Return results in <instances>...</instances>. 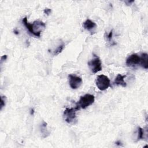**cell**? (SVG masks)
<instances>
[{"instance_id": "9c48e42d", "label": "cell", "mask_w": 148, "mask_h": 148, "mask_svg": "<svg viewBox=\"0 0 148 148\" xmlns=\"http://www.w3.org/2000/svg\"><path fill=\"white\" fill-rule=\"evenodd\" d=\"M148 54L146 53H142L140 56L139 65L143 68L147 69L148 68Z\"/></svg>"}, {"instance_id": "3957f363", "label": "cell", "mask_w": 148, "mask_h": 148, "mask_svg": "<svg viewBox=\"0 0 148 148\" xmlns=\"http://www.w3.org/2000/svg\"><path fill=\"white\" fill-rule=\"evenodd\" d=\"M96 86L101 91H105L108 89L110 85V81L109 77L104 75H98L95 80Z\"/></svg>"}, {"instance_id": "7a4b0ae2", "label": "cell", "mask_w": 148, "mask_h": 148, "mask_svg": "<svg viewBox=\"0 0 148 148\" xmlns=\"http://www.w3.org/2000/svg\"><path fill=\"white\" fill-rule=\"evenodd\" d=\"M95 101V97L93 95L86 94L80 98V99L76 104V109L77 110L80 109H86L90 105H92Z\"/></svg>"}, {"instance_id": "30bf717a", "label": "cell", "mask_w": 148, "mask_h": 148, "mask_svg": "<svg viewBox=\"0 0 148 148\" xmlns=\"http://www.w3.org/2000/svg\"><path fill=\"white\" fill-rule=\"evenodd\" d=\"M97 26V24L92 21L90 19H87L83 23V27L84 29H87V31H91L92 29L95 28Z\"/></svg>"}, {"instance_id": "6da1fadb", "label": "cell", "mask_w": 148, "mask_h": 148, "mask_svg": "<svg viewBox=\"0 0 148 148\" xmlns=\"http://www.w3.org/2000/svg\"><path fill=\"white\" fill-rule=\"evenodd\" d=\"M22 21L29 33L36 37L40 36L41 32L46 27V24L40 21H35L32 24L29 23L27 17H24Z\"/></svg>"}, {"instance_id": "52a82bcc", "label": "cell", "mask_w": 148, "mask_h": 148, "mask_svg": "<svg viewBox=\"0 0 148 148\" xmlns=\"http://www.w3.org/2000/svg\"><path fill=\"white\" fill-rule=\"evenodd\" d=\"M125 63L128 66H133L139 65L140 63V56L137 54H132L127 58Z\"/></svg>"}, {"instance_id": "5bb4252c", "label": "cell", "mask_w": 148, "mask_h": 148, "mask_svg": "<svg viewBox=\"0 0 148 148\" xmlns=\"http://www.w3.org/2000/svg\"><path fill=\"white\" fill-rule=\"evenodd\" d=\"M4 97H2V96H1V110L2 109L3 107L5 106V98L3 99Z\"/></svg>"}, {"instance_id": "d6986e66", "label": "cell", "mask_w": 148, "mask_h": 148, "mask_svg": "<svg viewBox=\"0 0 148 148\" xmlns=\"http://www.w3.org/2000/svg\"><path fill=\"white\" fill-rule=\"evenodd\" d=\"M14 34H18V31H16V30L14 31Z\"/></svg>"}, {"instance_id": "277c9868", "label": "cell", "mask_w": 148, "mask_h": 148, "mask_svg": "<svg viewBox=\"0 0 148 148\" xmlns=\"http://www.w3.org/2000/svg\"><path fill=\"white\" fill-rule=\"evenodd\" d=\"M93 58L88 62V65L92 73L95 74L102 70V62L100 58L93 54Z\"/></svg>"}, {"instance_id": "ba28073f", "label": "cell", "mask_w": 148, "mask_h": 148, "mask_svg": "<svg viewBox=\"0 0 148 148\" xmlns=\"http://www.w3.org/2000/svg\"><path fill=\"white\" fill-rule=\"evenodd\" d=\"M125 77H126V75H122L121 74H118L114 79V83L115 84L121 86L123 87H125L127 86V83L124 80Z\"/></svg>"}, {"instance_id": "8992f818", "label": "cell", "mask_w": 148, "mask_h": 148, "mask_svg": "<svg viewBox=\"0 0 148 148\" xmlns=\"http://www.w3.org/2000/svg\"><path fill=\"white\" fill-rule=\"evenodd\" d=\"M68 80L70 87L74 90L78 88L82 83V79L79 76L70 74L68 75Z\"/></svg>"}, {"instance_id": "2e32d148", "label": "cell", "mask_w": 148, "mask_h": 148, "mask_svg": "<svg viewBox=\"0 0 148 148\" xmlns=\"http://www.w3.org/2000/svg\"><path fill=\"white\" fill-rule=\"evenodd\" d=\"M51 12V9L46 8V9H45V10H44V13L46 14H47V15H49Z\"/></svg>"}, {"instance_id": "7c38bea8", "label": "cell", "mask_w": 148, "mask_h": 148, "mask_svg": "<svg viewBox=\"0 0 148 148\" xmlns=\"http://www.w3.org/2000/svg\"><path fill=\"white\" fill-rule=\"evenodd\" d=\"M64 46H65V45L63 42H62V43L61 45H59L58 46V47L53 51V54L54 56H57L58 54H59L64 49Z\"/></svg>"}, {"instance_id": "8fae6325", "label": "cell", "mask_w": 148, "mask_h": 148, "mask_svg": "<svg viewBox=\"0 0 148 148\" xmlns=\"http://www.w3.org/2000/svg\"><path fill=\"white\" fill-rule=\"evenodd\" d=\"M40 131L42 135H44L43 138H46L49 135V132H48L47 130V123L46 122L44 121L42 124L41 127H40Z\"/></svg>"}, {"instance_id": "e0dca14e", "label": "cell", "mask_w": 148, "mask_h": 148, "mask_svg": "<svg viewBox=\"0 0 148 148\" xmlns=\"http://www.w3.org/2000/svg\"><path fill=\"white\" fill-rule=\"evenodd\" d=\"M7 58V56L6 55H3L1 57V62L3 61V60H5Z\"/></svg>"}, {"instance_id": "ac0fdd59", "label": "cell", "mask_w": 148, "mask_h": 148, "mask_svg": "<svg viewBox=\"0 0 148 148\" xmlns=\"http://www.w3.org/2000/svg\"><path fill=\"white\" fill-rule=\"evenodd\" d=\"M115 143H116V145H119V146H122V145H121V143L120 141H117V142H116Z\"/></svg>"}, {"instance_id": "5b68a950", "label": "cell", "mask_w": 148, "mask_h": 148, "mask_svg": "<svg viewBox=\"0 0 148 148\" xmlns=\"http://www.w3.org/2000/svg\"><path fill=\"white\" fill-rule=\"evenodd\" d=\"M76 108H66L64 112V117L65 121L69 124L73 123L76 119Z\"/></svg>"}, {"instance_id": "9a60e30c", "label": "cell", "mask_w": 148, "mask_h": 148, "mask_svg": "<svg viewBox=\"0 0 148 148\" xmlns=\"http://www.w3.org/2000/svg\"><path fill=\"white\" fill-rule=\"evenodd\" d=\"M112 36H113V30H111L110 31V32L109 33V34L107 35V39L110 42L112 40Z\"/></svg>"}, {"instance_id": "4fadbf2b", "label": "cell", "mask_w": 148, "mask_h": 148, "mask_svg": "<svg viewBox=\"0 0 148 148\" xmlns=\"http://www.w3.org/2000/svg\"><path fill=\"white\" fill-rule=\"evenodd\" d=\"M145 131L143 128L141 127H138V137H137V140H140V139H143L145 138Z\"/></svg>"}]
</instances>
